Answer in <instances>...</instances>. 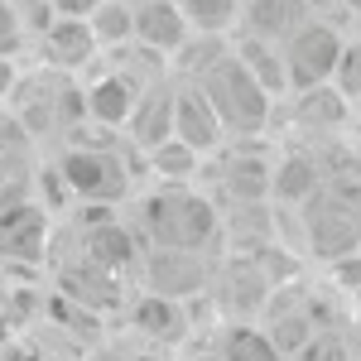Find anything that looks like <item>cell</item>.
Here are the masks:
<instances>
[{
  "label": "cell",
  "mask_w": 361,
  "mask_h": 361,
  "mask_svg": "<svg viewBox=\"0 0 361 361\" xmlns=\"http://www.w3.org/2000/svg\"><path fill=\"white\" fill-rule=\"evenodd\" d=\"M140 231L154 241V250H197L217 236V212L212 202L183 183H159L140 202Z\"/></svg>",
  "instance_id": "6da1fadb"
},
{
  "label": "cell",
  "mask_w": 361,
  "mask_h": 361,
  "mask_svg": "<svg viewBox=\"0 0 361 361\" xmlns=\"http://www.w3.org/2000/svg\"><path fill=\"white\" fill-rule=\"evenodd\" d=\"M197 87L207 92V102L217 106V116H222L226 135L236 140H255L270 130V116H275V97L265 92V87L255 82V73H250L246 63L236 58V49H226L202 78H197Z\"/></svg>",
  "instance_id": "7a4b0ae2"
},
{
  "label": "cell",
  "mask_w": 361,
  "mask_h": 361,
  "mask_svg": "<svg viewBox=\"0 0 361 361\" xmlns=\"http://www.w3.org/2000/svg\"><path fill=\"white\" fill-rule=\"evenodd\" d=\"M299 212L313 255L342 260L361 246V178H328Z\"/></svg>",
  "instance_id": "3957f363"
},
{
  "label": "cell",
  "mask_w": 361,
  "mask_h": 361,
  "mask_svg": "<svg viewBox=\"0 0 361 361\" xmlns=\"http://www.w3.org/2000/svg\"><path fill=\"white\" fill-rule=\"evenodd\" d=\"M284 68H289V87L308 97V92H323L337 82V68L347 54V39L337 34V25L328 20H308L304 29H294L284 44Z\"/></svg>",
  "instance_id": "277c9868"
},
{
  "label": "cell",
  "mask_w": 361,
  "mask_h": 361,
  "mask_svg": "<svg viewBox=\"0 0 361 361\" xmlns=\"http://www.w3.org/2000/svg\"><path fill=\"white\" fill-rule=\"evenodd\" d=\"M58 183H68V193L78 202L111 207L130 188V169L111 145H73L58 154Z\"/></svg>",
  "instance_id": "5b68a950"
},
{
  "label": "cell",
  "mask_w": 361,
  "mask_h": 361,
  "mask_svg": "<svg viewBox=\"0 0 361 361\" xmlns=\"http://www.w3.org/2000/svg\"><path fill=\"white\" fill-rule=\"evenodd\" d=\"M173 140H178V145H188L197 159H202V154H212V149L226 140L222 116H217V106L207 102V92H202L193 78H188V82H178V92H173Z\"/></svg>",
  "instance_id": "8992f818"
},
{
  "label": "cell",
  "mask_w": 361,
  "mask_h": 361,
  "mask_svg": "<svg viewBox=\"0 0 361 361\" xmlns=\"http://www.w3.org/2000/svg\"><path fill=\"white\" fill-rule=\"evenodd\" d=\"M197 34L178 0H135V44L154 58H178Z\"/></svg>",
  "instance_id": "52a82bcc"
},
{
  "label": "cell",
  "mask_w": 361,
  "mask_h": 361,
  "mask_svg": "<svg viewBox=\"0 0 361 361\" xmlns=\"http://www.w3.org/2000/svg\"><path fill=\"white\" fill-rule=\"evenodd\" d=\"M82 92H87V121H97L102 130H121V126H130L140 97L149 87L135 82L126 68H111V73H97Z\"/></svg>",
  "instance_id": "ba28073f"
},
{
  "label": "cell",
  "mask_w": 361,
  "mask_h": 361,
  "mask_svg": "<svg viewBox=\"0 0 361 361\" xmlns=\"http://www.w3.org/2000/svg\"><path fill=\"white\" fill-rule=\"evenodd\" d=\"M313 20V5L308 0H246L241 10V29L250 39H265V44H284L294 29H304Z\"/></svg>",
  "instance_id": "9c48e42d"
},
{
  "label": "cell",
  "mask_w": 361,
  "mask_h": 361,
  "mask_svg": "<svg viewBox=\"0 0 361 361\" xmlns=\"http://www.w3.org/2000/svg\"><path fill=\"white\" fill-rule=\"evenodd\" d=\"M39 49L49 58V68H58V73H82L87 63L102 54V44H97L87 20H54L39 34Z\"/></svg>",
  "instance_id": "30bf717a"
},
{
  "label": "cell",
  "mask_w": 361,
  "mask_h": 361,
  "mask_svg": "<svg viewBox=\"0 0 361 361\" xmlns=\"http://www.w3.org/2000/svg\"><path fill=\"white\" fill-rule=\"evenodd\" d=\"M323 183H328V173H323V164H318L313 149H284L275 159L270 197H275V202H289V207H304Z\"/></svg>",
  "instance_id": "8fae6325"
},
{
  "label": "cell",
  "mask_w": 361,
  "mask_h": 361,
  "mask_svg": "<svg viewBox=\"0 0 361 361\" xmlns=\"http://www.w3.org/2000/svg\"><path fill=\"white\" fill-rule=\"evenodd\" d=\"M173 92L178 87H149L145 97H140L135 116H130V140H135V149H145V154H154V149H164L169 140H173Z\"/></svg>",
  "instance_id": "7c38bea8"
},
{
  "label": "cell",
  "mask_w": 361,
  "mask_h": 361,
  "mask_svg": "<svg viewBox=\"0 0 361 361\" xmlns=\"http://www.w3.org/2000/svg\"><path fill=\"white\" fill-rule=\"evenodd\" d=\"M231 49H236V58H241L250 73H255V82L265 87L270 97L294 92V87H289V68H284V49H279V44L250 39V34H231Z\"/></svg>",
  "instance_id": "4fadbf2b"
},
{
  "label": "cell",
  "mask_w": 361,
  "mask_h": 361,
  "mask_svg": "<svg viewBox=\"0 0 361 361\" xmlns=\"http://www.w3.org/2000/svg\"><path fill=\"white\" fill-rule=\"evenodd\" d=\"M44 226H49V217L39 207H29V202L5 207L0 212V250L5 255H20V260H34L39 246H44Z\"/></svg>",
  "instance_id": "5bb4252c"
},
{
  "label": "cell",
  "mask_w": 361,
  "mask_h": 361,
  "mask_svg": "<svg viewBox=\"0 0 361 361\" xmlns=\"http://www.w3.org/2000/svg\"><path fill=\"white\" fill-rule=\"evenodd\" d=\"M178 10L188 15L193 34H212V39H226L241 29V0H178Z\"/></svg>",
  "instance_id": "9a60e30c"
},
{
  "label": "cell",
  "mask_w": 361,
  "mask_h": 361,
  "mask_svg": "<svg viewBox=\"0 0 361 361\" xmlns=\"http://www.w3.org/2000/svg\"><path fill=\"white\" fill-rule=\"evenodd\" d=\"M87 260L102 270H121L126 260H135V236L121 222H92L87 231Z\"/></svg>",
  "instance_id": "2e32d148"
},
{
  "label": "cell",
  "mask_w": 361,
  "mask_h": 361,
  "mask_svg": "<svg viewBox=\"0 0 361 361\" xmlns=\"http://www.w3.org/2000/svg\"><path fill=\"white\" fill-rule=\"evenodd\" d=\"M102 49H126L135 44V0H102V10L87 20Z\"/></svg>",
  "instance_id": "e0dca14e"
},
{
  "label": "cell",
  "mask_w": 361,
  "mask_h": 361,
  "mask_svg": "<svg viewBox=\"0 0 361 361\" xmlns=\"http://www.w3.org/2000/svg\"><path fill=\"white\" fill-rule=\"evenodd\" d=\"M217 352L226 361H284V352L275 347V337L260 333V328H250V323H231L217 342Z\"/></svg>",
  "instance_id": "ac0fdd59"
},
{
  "label": "cell",
  "mask_w": 361,
  "mask_h": 361,
  "mask_svg": "<svg viewBox=\"0 0 361 361\" xmlns=\"http://www.w3.org/2000/svg\"><path fill=\"white\" fill-rule=\"evenodd\" d=\"M135 328H145L149 337H173L183 333V308H178V299H164V294H145V299H135Z\"/></svg>",
  "instance_id": "d6986e66"
},
{
  "label": "cell",
  "mask_w": 361,
  "mask_h": 361,
  "mask_svg": "<svg viewBox=\"0 0 361 361\" xmlns=\"http://www.w3.org/2000/svg\"><path fill=\"white\" fill-rule=\"evenodd\" d=\"M149 169L159 173V183H188V173L197 169V154L188 149V145L169 140L164 149H154V154H149Z\"/></svg>",
  "instance_id": "ffe728a7"
},
{
  "label": "cell",
  "mask_w": 361,
  "mask_h": 361,
  "mask_svg": "<svg viewBox=\"0 0 361 361\" xmlns=\"http://www.w3.org/2000/svg\"><path fill=\"white\" fill-rule=\"evenodd\" d=\"M25 44H29V25H25L20 0H0V54L15 58Z\"/></svg>",
  "instance_id": "44dd1931"
},
{
  "label": "cell",
  "mask_w": 361,
  "mask_h": 361,
  "mask_svg": "<svg viewBox=\"0 0 361 361\" xmlns=\"http://www.w3.org/2000/svg\"><path fill=\"white\" fill-rule=\"evenodd\" d=\"M337 92H342V102L347 106H357L361 102V39H347V54H342V68H337Z\"/></svg>",
  "instance_id": "7402d4cb"
},
{
  "label": "cell",
  "mask_w": 361,
  "mask_h": 361,
  "mask_svg": "<svg viewBox=\"0 0 361 361\" xmlns=\"http://www.w3.org/2000/svg\"><path fill=\"white\" fill-rule=\"evenodd\" d=\"M58 20H92L102 10V0H49Z\"/></svg>",
  "instance_id": "603a6c76"
},
{
  "label": "cell",
  "mask_w": 361,
  "mask_h": 361,
  "mask_svg": "<svg viewBox=\"0 0 361 361\" xmlns=\"http://www.w3.org/2000/svg\"><path fill=\"white\" fill-rule=\"evenodd\" d=\"M308 361H347V352H342L337 342H313V347H308Z\"/></svg>",
  "instance_id": "cb8c5ba5"
},
{
  "label": "cell",
  "mask_w": 361,
  "mask_h": 361,
  "mask_svg": "<svg viewBox=\"0 0 361 361\" xmlns=\"http://www.w3.org/2000/svg\"><path fill=\"white\" fill-rule=\"evenodd\" d=\"M15 82H20V73H15V58L0 54V97H10V92H15Z\"/></svg>",
  "instance_id": "d4e9b609"
},
{
  "label": "cell",
  "mask_w": 361,
  "mask_h": 361,
  "mask_svg": "<svg viewBox=\"0 0 361 361\" xmlns=\"http://www.w3.org/2000/svg\"><path fill=\"white\" fill-rule=\"evenodd\" d=\"M193 361H226L222 352H202V357H193Z\"/></svg>",
  "instance_id": "484cf974"
},
{
  "label": "cell",
  "mask_w": 361,
  "mask_h": 361,
  "mask_svg": "<svg viewBox=\"0 0 361 361\" xmlns=\"http://www.w3.org/2000/svg\"><path fill=\"white\" fill-rule=\"evenodd\" d=\"M357 164H361V130H357Z\"/></svg>",
  "instance_id": "4316f807"
},
{
  "label": "cell",
  "mask_w": 361,
  "mask_h": 361,
  "mask_svg": "<svg viewBox=\"0 0 361 361\" xmlns=\"http://www.w3.org/2000/svg\"><path fill=\"white\" fill-rule=\"evenodd\" d=\"M347 5H352V10H361V0H347Z\"/></svg>",
  "instance_id": "83f0119b"
}]
</instances>
